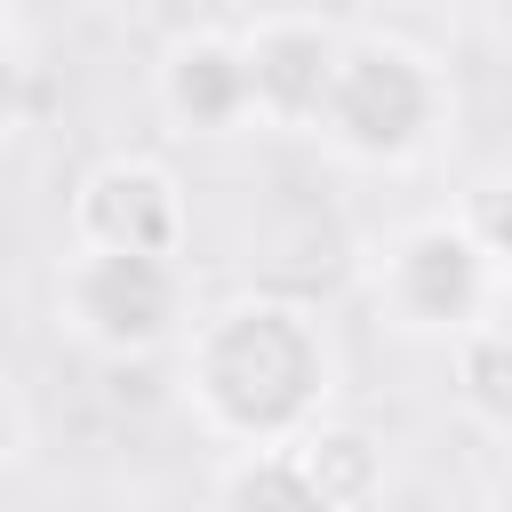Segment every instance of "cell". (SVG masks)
Masks as SVG:
<instances>
[{
    "label": "cell",
    "mask_w": 512,
    "mask_h": 512,
    "mask_svg": "<svg viewBox=\"0 0 512 512\" xmlns=\"http://www.w3.org/2000/svg\"><path fill=\"white\" fill-rule=\"evenodd\" d=\"M176 392L216 448H272L328 416L336 344L296 296H232L176 336Z\"/></svg>",
    "instance_id": "6da1fadb"
},
{
    "label": "cell",
    "mask_w": 512,
    "mask_h": 512,
    "mask_svg": "<svg viewBox=\"0 0 512 512\" xmlns=\"http://www.w3.org/2000/svg\"><path fill=\"white\" fill-rule=\"evenodd\" d=\"M448 120H456V80L432 48L400 32H344L312 136L352 168H408L440 144Z\"/></svg>",
    "instance_id": "7a4b0ae2"
},
{
    "label": "cell",
    "mask_w": 512,
    "mask_h": 512,
    "mask_svg": "<svg viewBox=\"0 0 512 512\" xmlns=\"http://www.w3.org/2000/svg\"><path fill=\"white\" fill-rule=\"evenodd\" d=\"M48 304H56V328L72 344H88L96 360H160V352H176V336L200 312L184 256L88 248V240H64Z\"/></svg>",
    "instance_id": "3957f363"
},
{
    "label": "cell",
    "mask_w": 512,
    "mask_h": 512,
    "mask_svg": "<svg viewBox=\"0 0 512 512\" xmlns=\"http://www.w3.org/2000/svg\"><path fill=\"white\" fill-rule=\"evenodd\" d=\"M368 296H376V312H384L400 336L448 344V336H464L472 320L504 312L512 280L480 256V240H472V232L456 224V208H448V216H416V224H400V232L376 240V256H368Z\"/></svg>",
    "instance_id": "277c9868"
},
{
    "label": "cell",
    "mask_w": 512,
    "mask_h": 512,
    "mask_svg": "<svg viewBox=\"0 0 512 512\" xmlns=\"http://www.w3.org/2000/svg\"><path fill=\"white\" fill-rule=\"evenodd\" d=\"M64 240L88 248H152V256H184L192 248V208L168 160L152 152H104L72 200H64Z\"/></svg>",
    "instance_id": "5b68a950"
},
{
    "label": "cell",
    "mask_w": 512,
    "mask_h": 512,
    "mask_svg": "<svg viewBox=\"0 0 512 512\" xmlns=\"http://www.w3.org/2000/svg\"><path fill=\"white\" fill-rule=\"evenodd\" d=\"M240 48H248V128L312 136L344 56V24L312 8H264L256 24H240Z\"/></svg>",
    "instance_id": "8992f818"
},
{
    "label": "cell",
    "mask_w": 512,
    "mask_h": 512,
    "mask_svg": "<svg viewBox=\"0 0 512 512\" xmlns=\"http://www.w3.org/2000/svg\"><path fill=\"white\" fill-rule=\"evenodd\" d=\"M152 104L184 136H232L248 128V48L240 24H192L152 64Z\"/></svg>",
    "instance_id": "52a82bcc"
},
{
    "label": "cell",
    "mask_w": 512,
    "mask_h": 512,
    "mask_svg": "<svg viewBox=\"0 0 512 512\" xmlns=\"http://www.w3.org/2000/svg\"><path fill=\"white\" fill-rule=\"evenodd\" d=\"M296 472H304V496L312 512H360L384 496V448L360 432V424H336V416H312L296 440H288Z\"/></svg>",
    "instance_id": "ba28073f"
},
{
    "label": "cell",
    "mask_w": 512,
    "mask_h": 512,
    "mask_svg": "<svg viewBox=\"0 0 512 512\" xmlns=\"http://www.w3.org/2000/svg\"><path fill=\"white\" fill-rule=\"evenodd\" d=\"M448 384H456V408L480 432H512V320L504 312L448 336Z\"/></svg>",
    "instance_id": "9c48e42d"
},
{
    "label": "cell",
    "mask_w": 512,
    "mask_h": 512,
    "mask_svg": "<svg viewBox=\"0 0 512 512\" xmlns=\"http://www.w3.org/2000/svg\"><path fill=\"white\" fill-rule=\"evenodd\" d=\"M456 224H464V232L480 240V256L512 280V176H480V184H464Z\"/></svg>",
    "instance_id": "30bf717a"
},
{
    "label": "cell",
    "mask_w": 512,
    "mask_h": 512,
    "mask_svg": "<svg viewBox=\"0 0 512 512\" xmlns=\"http://www.w3.org/2000/svg\"><path fill=\"white\" fill-rule=\"evenodd\" d=\"M24 104H32V64H24V48L0 32V136L24 120Z\"/></svg>",
    "instance_id": "8fae6325"
},
{
    "label": "cell",
    "mask_w": 512,
    "mask_h": 512,
    "mask_svg": "<svg viewBox=\"0 0 512 512\" xmlns=\"http://www.w3.org/2000/svg\"><path fill=\"white\" fill-rule=\"evenodd\" d=\"M24 448H32V408H24V392L0 376V480L24 464Z\"/></svg>",
    "instance_id": "7c38bea8"
}]
</instances>
